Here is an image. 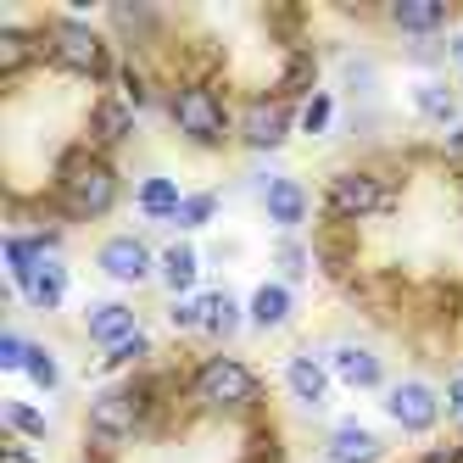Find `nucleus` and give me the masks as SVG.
<instances>
[{"label": "nucleus", "instance_id": "423d86ee", "mask_svg": "<svg viewBox=\"0 0 463 463\" xmlns=\"http://www.w3.org/2000/svg\"><path fill=\"white\" fill-rule=\"evenodd\" d=\"M391 202H396V195H391V184L374 168H346V174L329 179V190H324V207H329L335 223H363V218L385 213Z\"/></svg>", "mask_w": 463, "mask_h": 463}, {"label": "nucleus", "instance_id": "6e6552de", "mask_svg": "<svg viewBox=\"0 0 463 463\" xmlns=\"http://www.w3.org/2000/svg\"><path fill=\"white\" fill-rule=\"evenodd\" d=\"M95 269H101L112 285H146L156 274V251L140 241V235H112L95 251Z\"/></svg>", "mask_w": 463, "mask_h": 463}, {"label": "nucleus", "instance_id": "2eb2a0df", "mask_svg": "<svg viewBox=\"0 0 463 463\" xmlns=\"http://www.w3.org/2000/svg\"><path fill=\"white\" fill-rule=\"evenodd\" d=\"M329 363L324 357H313V352H296L290 363H285V385H290V396L302 408H324V396H329Z\"/></svg>", "mask_w": 463, "mask_h": 463}, {"label": "nucleus", "instance_id": "4468645a", "mask_svg": "<svg viewBox=\"0 0 463 463\" xmlns=\"http://www.w3.org/2000/svg\"><path fill=\"white\" fill-rule=\"evenodd\" d=\"M307 190L302 179H262V213H269V223L279 229H302L307 223Z\"/></svg>", "mask_w": 463, "mask_h": 463}, {"label": "nucleus", "instance_id": "4c0bfd02", "mask_svg": "<svg viewBox=\"0 0 463 463\" xmlns=\"http://www.w3.org/2000/svg\"><path fill=\"white\" fill-rule=\"evenodd\" d=\"M458 61H463V40H458Z\"/></svg>", "mask_w": 463, "mask_h": 463}, {"label": "nucleus", "instance_id": "412c9836", "mask_svg": "<svg viewBox=\"0 0 463 463\" xmlns=\"http://www.w3.org/2000/svg\"><path fill=\"white\" fill-rule=\"evenodd\" d=\"M45 56V40L28 34V28H0V79H17L23 68H34V61Z\"/></svg>", "mask_w": 463, "mask_h": 463}, {"label": "nucleus", "instance_id": "f704fd0d", "mask_svg": "<svg viewBox=\"0 0 463 463\" xmlns=\"http://www.w3.org/2000/svg\"><path fill=\"white\" fill-rule=\"evenodd\" d=\"M447 408L463 419V374H458V380H452V391H447Z\"/></svg>", "mask_w": 463, "mask_h": 463}, {"label": "nucleus", "instance_id": "7c9ffc66", "mask_svg": "<svg viewBox=\"0 0 463 463\" xmlns=\"http://www.w3.org/2000/svg\"><path fill=\"white\" fill-rule=\"evenodd\" d=\"M112 23L123 28V34H135V40H146L151 28H156V12H146V6H112Z\"/></svg>", "mask_w": 463, "mask_h": 463}, {"label": "nucleus", "instance_id": "7ed1b4c3", "mask_svg": "<svg viewBox=\"0 0 463 463\" xmlns=\"http://www.w3.org/2000/svg\"><path fill=\"white\" fill-rule=\"evenodd\" d=\"M168 118L174 128L190 140V146H202V151H218L229 140V107H223V95L202 79H184L168 90Z\"/></svg>", "mask_w": 463, "mask_h": 463}, {"label": "nucleus", "instance_id": "c756f323", "mask_svg": "<svg viewBox=\"0 0 463 463\" xmlns=\"http://www.w3.org/2000/svg\"><path fill=\"white\" fill-rule=\"evenodd\" d=\"M118 79H123V101L135 107V112H140V107H151V79L135 68V61H123V68H118Z\"/></svg>", "mask_w": 463, "mask_h": 463}, {"label": "nucleus", "instance_id": "393cba45", "mask_svg": "<svg viewBox=\"0 0 463 463\" xmlns=\"http://www.w3.org/2000/svg\"><path fill=\"white\" fill-rule=\"evenodd\" d=\"M329 123H335V95H329V90H313L307 101H302V112H296V128H302V135H324Z\"/></svg>", "mask_w": 463, "mask_h": 463}, {"label": "nucleus", "instance_id": "9d476101", "mask_svg": "<svg viewBox=\"0 0 463 463\" xmlns=\"http://www.w3.org/2000/svg\"><path fill=\"white\" fill-rule=\"evenodd\" d=\"M17 290H23V302L34 313H56L61 302H68V269H61V257L40 251L34 262H28V274L17 279Z\"/></svg>", "mask_w": 463, "mask_h": 463}, {"label": "nucleus", "instance_id": "a211bd4d", "mask_svg": "<svg viewBox=\"0 0 463 463\" xmlns=\"http://www.w3.org/2000/svg\"><path fill=\"white\" fill-rule=\"evenodd\" d=\"M324 458L329 463H380L385 441L374 436V430H363V424H335L329 441H324Z\"/></svg>", "mask_w": 463, "mask_h": 463}, {"label": "nucleus", "instance_id": "e433bc0d", "mask_svg": "<svg viewBox=\"0 0 463 463\" xmlns=\"http://www.w3.org/2000/svg\"><path fill=\"white\" fill-rule=\"evenodd\" d=\"M447 151H452V156H463V123H458L452 135H447Z\"/></svg>", "mask_w": 463, "mask_h": 463}, {"label": "nucleus", "instance_id": "f257e3e1", "mask_svg": "<svg viewBox=\"0 0 463 463\" xmlns=\"http://www.w3.org/2000/svg\"><path fill=\"white\" fill-rule=\"evenodd\" d=\"M56 207L61 218H73V223H95V218H107L118 207V195H123V179L118 168L101 156V151H90V146H73L68 156L56 162Z\"/></svg>", "mask_w": 463, "mask_h": 463}, {"label": "nucleus", "instance_id": "c85d7f7f", "mask_svg": "<svg viewBox=\"0 0 463 463\" xmlns=\"http://www.w3.org/2000/svg\"><path fill=\"white\" fill-rule=\"evenodd\" d=\"M274 269H279V285L307 279V251L296 246V241H279V251H274Z\"/></svg>", "mask_w": 463, "mask_h": 463}, {"label": "nucleus", "instance_id": "0eeeda50", "mask_svg": "<svg viewBox=\"0 0 463 463\" xmlns=\"http://www.w3.org/2000/svg\"><path fill=\"white\" fill-rule=\"evenodd\" d=\"M235 128H241V146L262 156V151H279V146L290 140L296 112H290V101H285V95H251Z\"/></svg>", "mask_w": 463, "mask_h": 463}, {"label": "nucleus", "instance_id": "473e14b6", "mask_svg": "<svg viewBox=\"0 0 463 463\" xmlns=\"http://www.w3.org/2000/svg\"><path fill=\"white\" fill-rule=\"evenodd\" d=\"M140 357H151V341L146 335H135V341H123V346H112L101 363H107V369L118 374V369H128V363H140Z\"/></svg>", "mask_w": 463, "mask_h": 463}, {"label": "nucleus", "instance_id": "9b49d317", "mask_svg": "<svg viewBox=\"0 0 463 463\" xmlns=\"http://www.w3.org/2000/svg\"><path fill=\"white\" fill-rule=\"evenodd\" d=\"M128 135H135V107L123 95H101L90 107V151H118L128 146Z\"/></svg>", "mask_w": 463, "mask_h": 463}, {"label": "nucleus", "instance_id": "cd10ccee", "mask_svg": "<svg viewBox=\"0 0 463 463\" xmlns=\"http://www.w3.org/2000/svg\"><path fill=\"white\" fill-rule=\"evenodd\" d=\"M23 374L34 380L40 391H56V385H61V363H56L51 346H34V352H28V369H23Z\"/></svg>", "mask_w": 463, "mask_h": 463}, {"label": "nucleus", "instance_id": "4be33fe9", "mask_svg": "<svg viewBox=\"0 0 463 463\" xmlns=\"http://www.w3.org/2000/svg\"><path fill=\"white\" fill-rule=\"evenodd\" d=\"M156 279L168 285L174 296H184L195 279H202V257H195V246H190V241H174L168 251L156 257Z\"/></svg>", "mask_w": 463, "mask_h": 463}, {"label": "nucleus", "instance_id": "c9c22d12", "mask_svg": "<svg viewBox=\"0 0 463 463\" xmlns=\"http://www.w3.org/2000/svg\"><path fill=\"white\" fill-rule=\"evenodd\" d=\"M419 463H463V452H452V447H441V452H424Z\"/></svg>", "mask_w": 463, "mask_h": 463}, {"label": "nucleus", "instance_id": "a878e982", "mask_svg": "<svg viewBox=\"0 0 463 463\" xmlns=\"http://www.w3.org/2000/svg\"><path fill=\"white\" fill-rule=\"evenodd\" d=\"M0 413H6V424L17 430L23 441H45V436H51V424H45V413H40V408H28V402H6V408H0Z\"/></svg>", "mask_w": 463, "mask_h": 463}, {"label": "nucleus", "instance_id": "39448f33", "mask_svg": "<svg viewBox=\"0 0 463 463\" xmlns=\"http://www.w3.org/2000/svg\"><path fill=\"white\" fill-rule=\"evenodd\" d=\"M151 408H156L151 385H112V391H101L90 402V436L101 447H123V441H135L146 430Z\"/></svg>", "mask_w": 463, "mask_h": 463}, {"label": "nucleus", "instance_id": "ddd939ff", "mask_svg": "<svg viewBox=\"0 0 463 463\" xmlns=\"http://www.w3.org/2000/svg\"><path fill=\"white\" fill-rule=\"evenodd\" d=\"M190 302H195V329L213 335V341H229L246 324V307L229 290H202V296H190Z\"/></svg>", "mask_w": 463, "mask_h": 463}, {"label": "nucleus", "instance_id": "2f4dec72", "mask_svg": "<svg viewBox=\"0 0 463 463\" xmlns=\"http://www.w3.org/2000/svg\"><path fill=\"white\" fill-rule=\"evenodd\" d=\"M28 352H34V341H23L17 329H6V335H0V369L23 374V369H28Z\"/></svg>", "mask_w": 463, "mask_h": 463}, {"label": "nucleus", "instance_id": "f3484780", "mask_svg": "<svg viewBox=\"0 0 463 463\" xmlns=\"http://www.w3.org/2000/svg\"><path fill=\"white\" fill-rule=\"evenodd\" d=\"M329 374L352 391H374V385H385V363L369 346H335L329 352Z\"/></svg>", "mask_w": 463, "mask_h": 463}, {"label": "nucleus", "instance_id": "20e7f679", "mask_svg": "<svg viewBox=\"0 0 463 463\" xmlns=\"http://www.w3.org/2000/svg\"><path fill=\"white\" fill-rule=\"evenodd\" d=\"M190 396L207 413H251L262 402V385L241 357H207V363H195V374H190Z\"/></svg>", "mask_w": 463, "mask_h": 463}, {"label": "nucleus", "instance_id": "f8f14e48", "mask_svg": "<svg viewBox=\"0 0 463 463\" xmlns=\"http://www.w3.org/2000/svg\"><path fill=\"white\" fill-rule=\"evenodd\" d=\"M84 335L101 346V352H112V346H123V341L140 335V318H135V307H128V302H95L84 313Z\"/></svg>", "mask_w": 463, "mask_h": 463}, {"label": "nucleus", "instance_id": "5701e85b", "mask_svg": "<svg viewBox=\"0 0 463 463\" xmlns=\"http://www.w3.org/2000/svg\"><path fill=\"white\" fill-rule=\"evenodd\" d=\"M413 112H419L424 123H458V90L441 84V79H424V84L413 90Z\"/></svg>", "mask_w": 463, "mask_h": 463}, {"label": "nucleus", "instance_id": "b1692460", "mask_svg": "<svg viewBox=\"0 0 463 463\" xmlns=\"http://www.w3.org/2000/svg\"><path fill=\"white\" fill-rule=\"evenodd\" d=\"M313 79H318V61H313V51L302 45V51H290V61H285V79H279V90L274 95H285V101H296V95H313Z\"/></svg>", "mask_w": 463, "mask_h": 463}, {"label": "nucleus", "instance_id": "6ab92c4d", "mask_svg": "<svg viewBox=\"0 0 463 463\" xmlns=\"http://www.w3.org/2000/svg\"><path fill=\"white\" fill-rule=\"evenodd\" d=\"M290 313H296V290H290V285H279V279H262V285L251 290V302H246L251 329H285V324H290Z\"/></svg>", "mask_w": 463, "mask_h": 463}, {"label": "nucleus", "instance_id": "72a5a7b5", "mask_svg": "<svg viewBox=\"0 0 463 463\" xmlns=\"http://www.w3.org/2000/svg\"><path fill=\"white\" fill-rule=\"evenodd\" d=\"M0 463H40V458H34V452H28L23 441H12L6 452H0Z\"/></svg>", "mask_w": 463, "mask_h": 463}, {"label": "nucleus", "instance_id": "bb28decb", "mask_svg": "<svg viewBox=\"0 0 463 463\" xmlns=\"http://www.w3.org/2000/svg\"><path fill=\"white\" fill-rule=\"evenodd\" d=\"M213 218H218V195H213V190H195V195H184V207H179L174 223H179V229H207Z\"/></svg>", "mask_w": 463, "mask_h": 463}, {"label": "nucleus", "instance_id": "dca6fc26", "mask_svg": "<svg viewBox=\"0 0 463 463\" xmlns=\"http://www.w3.org/2000/svg\"><path fill=\"white\" fill-rule=\"evenodd\" d=\"M391 28H402V34L413 40H430V34H441V28L452 23V6L447 0H391Z\"/></svg>", "mask_w": 463, "mask_h": 463}, {"label": "nucleus", "instance_id": "1a4fd4ad", "mask_svg": "<svg viewBox=\"0 0 463 463\" xmlns=\"http://www.w3.org/2000/svg\"><path fill=\"white\" fill-rule=\"evenodd\" d=\"M385 413L408 430V436H430L436 430V419H441V396L430 391L424 380H396L391 391H385Z\"/></svg>", "mask_w": 463, "mask_h": 463}, {"label": "nucleus", "instance_id": "f03ea898", "mask_svg": "<svg viewBox=\"0 0 463 463\" xmlns=\"http://www.w3.org/2000/svg\"><path fill=\"white\" fill-rule=\"evenodd\" d=\"M40 40H45V61H56V68L73 73V79H112L118 73L107 40L95 34L84 17H51L40 28Z\"/></svg>", "mask_w": 463, "mask_h": 463}, {"label": "nucleus", "instance_id": "aec40b11", "mask_svg": "<svg viewBox=\"0 0 463 463\" xmlns=\"http://www.w3.org/2000/svg\"><path fill=\"white\" fill-rule=\"evenodd\" d=\"M135 202H140V213H146L151 223H174V218H179V207H184V190H179L168 174H151V179H140Z\"/></svg>", "mask_w": 463, "mask_h": 463}]
</instances>
